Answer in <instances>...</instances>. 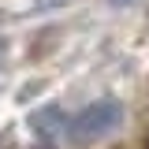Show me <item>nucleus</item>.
<instances>
[{
  "label": "nucleus",
  "mask_w": 149,
  "mask_h": 149,
  "mask_svg": "<svg viewBox=\"0 0 149 149\" xmlns=\"http://www.w3.org/2000/svg\"><path fill=\"white\" fill-rule=\"evenodd\" d=\"M119 123H123V104L116 97H101V101H93V104H86V108L78 112L67 130H71L74 146H90L97 138H108Z\"/></svg>",
  "instance_id": "nucleus-1"
},
{
  "label": "nucleus",
  "mask_w": 149,
  "mask_h": 149,
  "mask_svg": "<svg viewBox=\"0 0 149 149\" xmlns=\"http://www.w3.org/2000/svg\"><path fill=\"white\" fill-rule=\"evenodd\" d=\"M30 127L37 134H49V138H60V130H63V112L60 108H41L30 116Z\"/></svg>",
  "instance_id": "nucleus-2"
},
{
  "label": "nucleus",
  "mask_w": 149,
  "mask_h": 149,
  "mask_svg": "<svg viewBox=\"0 0 149 149\" xmlns=\"http://www.w3.org/2000/svg\"><path fill=\"white\" fill-rule=\"evenodd\" d=\"M108 4H119V8H123V4H130V0H108Z\"/></svg>",
  "instance_id": "nucleus-3"
}]
</instances>
